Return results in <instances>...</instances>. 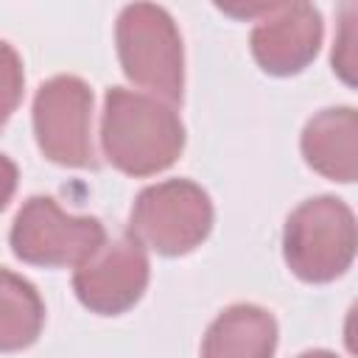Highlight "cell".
Wrapping results in <instances>:
<instances>
[{"label":"cell","mask_w":358,"mask_h":358,"mask_svg":"<svg viewBox=\"0 0 358 358\" xmlns=\"http://www.w3.org/2000/svg\"><path fill=\"white\" fill-rule=\"evenodd\" d=\"M213 229V201L190 179H165L137 193L129 213V235L165 257L193 252Z\"/></svg>","instance_id":"277c9868"},{"label":"cell","mask_w":358,"mask_h":358,"mask_svg":"<svg viewBox=\"0 0 358 358\" xmlns=\"http://www.w3.org/2000/svg\"><path fill=\"white\" fill-rule=\"evenodd\" d=\"M296 358H338V355L330 352V350H308V352H302V355H296Z\"/></svg>","instance_id":"9a60e30c"},{"label":"cell","mask_w":358,"mask_h":358,"mask_svg":"<svg viewBox=\"0 0 358 358\" xmlns=\"http://www.w3.org/2000/svg\"><path fill=\"white\" fill-rule=\"evenodd\" d=\"M101 148L126 176L168 171L185 151V126L171 103L126 87H109L101 112Z\"/></svg>","instance_id":"6da1fadb"},{"label":"cell","mask_w":358,"mask_h":358,"mask_svg":"<svg viewBox=\"0 0 358 358\" xmlns=\"http://www.w3.org/2000/svg\"><path fill=\"white\" fill-rule=\"evenodd\" d=\"M324 22L310 3H268L252 28L249 48L268 76H296L319 53Z\"/></svg>","instance_id":"ba28073f"},{"label":"cell","mask_w":358,"mask_h":358,"mask_svg":"<svg viewBox=\"0 0 358 358\" xmlns=\"http://www.w3.org/2000/svg\"><path fill=\"white\" fill-rule=\"evenodd\" d=\"M8 243L28 266H81L103 243L106 229L95 215H70L50 196H31L14 215Z\"/></svg>","instance_id":"5b68a950"},{"label":"cell","mask_w":358,"mask_h":358,"mask_svg":"<svg viewBox=\"0 0 358 358\" xmlns=\"http://www.w3.org/2000/svg\"><path fill=\"white\" fill-rule=\"evenodd\" d=\"M45 324V302L34 282L0 266V352L31 347Z\"/></svg>","instance_id":"8fae6325"},{"label":"cell","mask_w":358,"mask_h":358,"mask_svg":"<svg viewBox=\"0 0 358 358\" xmlns=\"http://www.w3.org/2000/svg\"><path fill=\"white\" fill-rule=\"evenodd\" d=\"M308 168L330 182L358 179V112L352 106H327L316 112L299 137Z\"/></svg>","instance_id":"9c48e42d"},{"label":"cell","mask_w":358,"mask_h":358,"mask_svg":"<svg viewBox=\"0 0 358 358\" xmlns=\"http://www.w3.org/2000/svg\"><path fill=\"white\" fill-rule=\"evenodd\" d=\"M117 59L126 78L165 103H182L185 50L173 17L154 3L123 6L115 22Z\"/></svg>","instance_id":"7a4b0ae2"},{"label":"cell","mask_w":358,"mask_h":358,"mask_svg":"<svg viewBox=\"0 0 358 358\" xmlns=\"http://www.w3.org/2000/svg\"><path fill=\"white\" fill-rule=\"evenodd\" d=\"M277 319L249 302L224 308L201 338V358H274Z\"/></svg>","instance_id":"30bf717a"},{"label":"cell","mask_w":358,"mask_h":358,"mask_svg":"<svg viewBox=\"0 0 358 358\" xmlns=\"http://www.w3.org/2000/svg\"><path fill=\"white\" fill-rule=\"evenodd\" d=\"M34 137L39 151L64 168H95L92 90L78 76H53L34 95Z\"/></svg>","instance_id":"8992f818"},{"label":"cell","mask_w":358,"mask_h":358,"mask_svg":"<svg viewBox=\"0 0 358 358\" xmlns=\"http://www.w3.org/2000/svg\"><path fill=\"white\" fill-rule=\"evenodd\" d=\"M22 87H25V73H22V59L20 53L0 39V126L17 112L22 101Z\"/></svg>","instance_id":"7c38bea8"},{"label":"cell","mask_w":358,"mask_h":358,"mask_svg":"<svg viewBox=\"0 0 358 358\" xmlns=\"http://www.w3.org/2000/svg\"><path fill=\"white\" fill-rule=\"evenodd\" d=\"M355 213L336 196H313L285 218L282 257L302 282H333L355 260Z\"/></svg>","instance_id":"3957f363"},{"label":"cell","mask_w":358,"mask_h":358,"mask_svg":"<svg viewBox=\"0 0 358 358\" xmlns=\"http://www.w3.org/2000/svg\"><path fill=\"white\" fill-rule=\"evenodd\" d=\"M17 179H20V171H17L14 159L0 154V213L8 207V201H11L14 190H17Z\"/></svg>","instance_id":"5bb4252c"},{"label":"cell","mask_w":358,"mask_h":358,"mask_svg":"<svg viewBox=\"0 0 358 358\" xmlns=\"http://www.w3.org/2000/svg\"><path fill=\"white\" fill-rule=\"evenodd\" d=\"M148 277L151 263L145 249L131 235H120L106 241L90 260L76 268L73 291L87 310L117 316L143 299Z\"/></svg>","instance_id":"52a82bcc"},{"label":"cell","mask_w":358,"mask_h":358,"mask_svg":"<svg viewBox=\"0 0 358 358\" xmlns=\"http://www.w3.org/2000/svg\"><path fill=\"white\" fill-rule=\"evenodd\" d=\"M333 70L352 87L355 84V56H352V20L347 17L344 20V28H341V36H338V45L333 48Z\"/></svg>","instance_id":"4fadbf2b"}]
</instances>
